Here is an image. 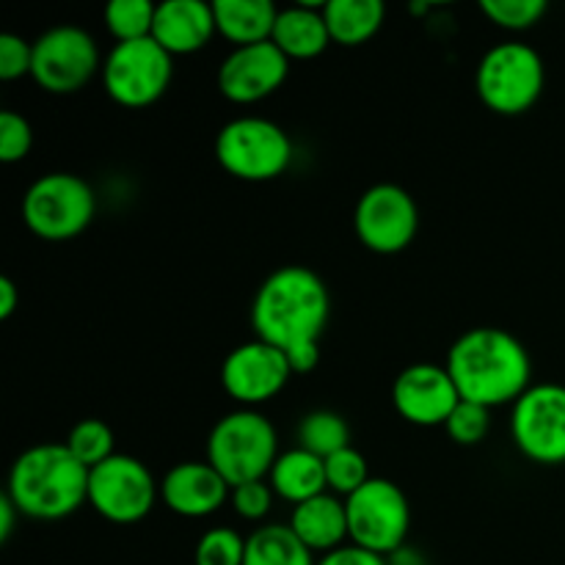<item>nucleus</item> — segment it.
I'll return each instance as SVG.
<instances>
[{"label":"nucleus","instance_id":"nucleus-19","mask_svg":"<svg viewBox=\"0 0 565 565\" xmlns=\"http://www.w3.org/2000/svg\"><path fill=\"white\" fill-rule=\"evenodd\" d=\"M290 530L301 539L309 552H329L340 550L342 541L348 539V511L345 502L337 500L334 494H320L315 500L301 502L292 508Z\"/></svg>","mask_w":565,"mask_h":565},{"label":"nucleus","instance_id":"nucleus-23","mask_svg":"<svg viewBox=\"0 0 565 565\" xmlns=\"http://www.w3.org/2000/svg\"><path fill=\"white\" fill-rule=\"evenodd\" d=\"M323 17L331 42L342 47H359L381 31L386 6L381 0H329L323 3Z\"/></svg>","mask_w":565,"mask_h":565},{"label":"nucleus","instance_id":"nucleus-8","mask_svg":"<svg viewBox=\"0 0 565 565\" xmlns=\"http://www.w3.org/2000/svg\"><path fill=\"white\" fill-rule=\"evenodd\" d=\"M345 511L353 546L381 557L403 550L412 527V508L401 486L386 478H370L356 494L348 497Z\"/></svg>","mask_w":565,"mask_h":565},{"label":"nucleus","instance_id":"nucleus-25","mask_svg":"<svg viewBox=\"0 0 565 565\" xmlns=\"http://www.w3.org/2000/svg\"><path fill=\"white\" fill-rule=\"evenodd\" d=\"M298 447H303V450L326 461L334 452L351 447V428H348L345 417L320 408V412L307 414L301 425H298Z\"/></svg>","mask_w":565,"mask_h":565},{"label":"nucleus","instance_id":"nucleus-16","mask_svg":"<svg viewBox=\"0 0 565 565\" xmlns=\"http://www.w3.org/2000/svg\"><path fill=\"white\" fill-rule=\"evenodd\" d=\"M392 403L406 423L417 428H436L447 425L450 414L461 403V395L447 367L419 362L397 375L392 386Z\"/></svg>","mask_w":565,"mask_h":565},{"label":"nucleus","instance_id":"nucleus-12","mask_svg":"<svg viewBox=\"0 0 565 565\" xmlns=\"http://www.w3.org/2000/svg\"><path fill=\"white\" fill-rule=\"evenodd\" d=\"M511 434L519 452L541 467L565 463V386L533 384L511 414Z\"/></svg>","mask_w":565,"mask_h":565},{"label":"nucleus","instance_id":"nucleus-21","mask_svg":"<svg viewBox=\"0 0 565 565\" xmlns=\"http://www.w3.org/2000/svg\"><path fill=\"white\" fill-rule=\"evenodd\" d=\"M215 28L235 47L270 42L276 28V9L270 0H215Z\"/></svg>","mask_w":565,"mask_h":565},{"label":"nucleus","instance_id":"nucleus-15","mask_svg":"<svg viewBox=\"0 0 565 565\" xmlns=\"http://www.w3.org/2000/svg\"><path fill=\"white\" fill-rule=\"evenodd\" d=\"M290 75V58L274 42L235 47L218 66V92L230 103L254 105L279 92Z\"/></svg>","mask_w":565,"mask_h":565},{"label":"nucleus","instance_id":"nucleus-31","mask_svg":"<svg viewBox=\"0 0 565 565\" xmlns=\"http://www.w3.org/2000/svg\"><path fill=\"white\" fill-rule=\"evenodd\" d=\"M445 430L456 445L461 447L480 445L491 430V408L461 401L456 406V412L450 414V419H447Z\"/></svg>","mask_w":565,"mask_h":565},{"label":"nucleus","instance_id":"nucleus-13","mask_svg":"<svg viewBox=\"0 0 565 565\" xmlns=\"http://www.w3.org/2000/svg\"><path fill=\"white\" fill-rule=\"evenodd\" d=\"M353 230L364 248L375 254H401L419 232V207L406 188L379 182L367 188L353 210Z\"/></svg>","mask_w":565,"mask_h":565},{"label":"nucleus","instance_id":"nucleus-18","mask_svg":"<svg viewBox=\"0 0 565 565\" xmlns=\"http://www.w3.org/2000/svg\"><path fill=\"white\" fill-rule=\"evenodd\" d=\"M218 33L213 3L202 0H166L154 11L152 39L169 55H191L207 47Z\"/></svg>","mask_w":565,"mask_h":565},{"label":"nucleus","instance_id":"nucleus-5","mask_svg":"<svg viewBox=\"0 0 565 565\" xmlns=\"http://www.w3.org/2000/svg\"><path fill=\"white\" fill-rule=\"evenodd\" d=\"M544 58L524 42L494 44L475 72L480 103L500 116L527 114L544 94Z\"/></svg>","mask_w":565,"mask_h":565},{"label":"nucleus","instance_id":"nucleus-26","mask_svg":"<svg viewBox=\"0 0 565 565\" xmlns=\"http://www.w3.org/2000/svg\"><path fill=\"white\" fill-rule=\"evenodd\" d=\"M66 450L92 472L94 467L116 456V436L103 419H81L66 436Z\"/></svg>","mask_w":565,"mask_h":565},{"label":"nucleus","instance_id":"nucleus-20","mask_svg":"<svg viewBox=\"0 0 565 565\" xmlns=\"http://www.w3.org/2000/svg\"><path fill=\"white\" fill-rule=\"evenodd\" d=\"M270 42L290 61H312L331 44L329 25H326L323 6H290L279 9Z\"/></svg>","mask_w":565,"mask_h":565},{"label":"nucleus","instance_id":"nucleus-24","mask_svg":"<svg viewBox=\"0 0 565 565\" xmlns=\"http://www.w3.org/2000/svg\"><path fill=\"white\" fill-rule=\"evenodd\" d=\"M243 565H318L290 524H265L246 539Z\"/></svg>","mask_w":565,"mask_h":565},{"label":"nucleus","instance_id":"nucleus-28","mask_svg":"<svg viewBox=\"0 0 565 565\" xmlns=\"http://www.w3.org/2000/svg\"><path fill=\"white\" fill-rule=\"evenodd\" d=\"M196 565H243L246 563V539L232 527H213L199 539L193 552Z\"/></svg>","mask_w":565,"mask_h":565},{"label":"nucleus","instance_id":"nucleus-29","mask_svg":"<svg viewBox=\"0 0 565 565\" xmlns=\"http://www.w3.org/2000/svg\"><path fill=\"white\" fill-rule=\"evenodd\" d=\"M546 9V0H480V11L502 31H530Z\"/></svg>","mask_w":565,"mask_h":565},{"label":"nucleus","instance_id":"nucleus-36","mask_svg":"<svg viewBox=\"0 0 565 565\" xmlns=\"http://www.w3.org/2000/svg\"><path fill=\"white\" fill-rule=\"evenodd\" d=\"M17 303H20V290H17L9 276H3L0 279V320H9L14 315Z\"/></svg>","mask_w":565,"mask_h":565},{"label":"nucleus","instance_id":"nucleus-11","mask_svg":"<svg viewBox=\"0 0 565 565\" xmlns=\"http://www.w3.org/2000/svg\"><path fill=\"white\" fill-rule=\"evenodd\" d=\"M103 72L99 47L88 31L58 25L33 42L31 77L50 94H75Z\"/></svg>","mask_w":565,"mask_h":565},{"label":"nucleus","instance_id":"nucleus-17","mask_svg":"<svg viewBox=\"0 0 565 565\" xmlns=\"http://www.w3.org/2000/svg\"><path fill=\"white\" fill-rule=\"evenodd\" d=\"M232 486L207 461L177 463L160 480V500L171 513L185 519H204L230 502Z\"/></svg>","mask_w":565,"mask_h":565},{"label":"nucleus","instance_id":"nucleus-30","mask_svg":"<svg viewBox=\"0 0 565 565\" xmlns=\"http://www.w3.org/2000/svg\"><path fill=\"white\" fill-rule=\"evenodd\" d=\"M326 480H329V489L334 494H342L348 500L370 480L367 458L353 447L334 452L331 458H326Z\"/></svg>","mask_w":565,"mask_h":565},{"label":"nucleus","instance_id":"nucleus-34","mask_svg":"<svg viewBox=\"0 0 565 565\" xmlns=\"http://www.w3.org/2000/svg\"><path fill=\"white\" fill-rule=\"evenodd\" d=\"M33 66V44L14 33L0 36V81H20L31 75Z\"/></svg>","mask_w":565,"mask_h":565},{"label":"nucleus","instance_id":"nucleus-10","mask_svg":"<svg viewBox=\"0 0 565 565\" xmlns=\"http://www.w3.org/2000/svg\"><path fill=\"white\" fill-rule=\"evenodd\" d=\"M160 497L147 463L116 452L88 472V505L110 524H138L152 513Z\"/></svg>","mask_w":565,"mask_h":565},{"label":"nucleus","instance_id":"nucleus-6","mask_svg":"<svg viewBox=\"0 0 565 565\" xmlns=\"http://www.w3.org/2000/svg\"><path fill=\"white\" fill-rule=\"evenodd\" d=\"M215 160L237 180L268 182L290 169L292 141L276 121L263 116H241L218 130Z\"/></svg>","mask_w":565,"mask_h":565},{"label":"nucleus","instance_id":"nucleus-37","mask_svg":"<svg viewBox=\"0 0 565 565\" xmlns=\"http://www.w3.org/2000/svg\"><path fill=\"white\" fill-rule=\"evenodd\" d=\"M17 505L9 500V497H0V544H6V541L11 539V533H14V522H17Z\"/></svg>","mask_w":565,"mask_h":565},{"label":"nucleus","instance_id":"nucleus-27","mask_svg":"<svg viewBox=\"0 0 565 565\" xmlns=\"http://www.w3.org/2000/svg\"><path fill=\"white\" fill-rule=\"evenodd\" d=\"M154 11H158V6L149 3V0H114L105 9L103 20L116 44L138 42V39L152 36Z\"/></svg>","mask_w":565,"mask_h":565},{"label":"nucleus","instance_id":"nucleus-2","mask_svg":"<svg viewBox=\"0 0 565 565\" xmlns=\"http://www.w3.org/2000/svg\"><path fill=\"white\" fill-rule=\"evenodd\" d=\"M331 318L326 281L303 265H285L259 285L252 303V329L257 340L292 353L303 345H320Z\"/></svg>","mask_w":565,"mask_h":565},{"label":"nucleus","instance_id":"nucleus-4","mask_svg":"<svg viewBox=\"0 0 565 565\" xmlns=\"http://www.w3.org/2000/svg\"><path fill=\"white\" fill-rule=\"evenodd\" d=\"M279 456L274 423L257 408H237L210 430L207 463L232 489L268 478Z\"/></svg>","mask_w":565,"mask_h":565},{"label":"nucleus","instance_id":"nucleus-35","mask_svg":"<svg viewBox=\"0 0 565 565\" xmlns=\"http://www.w3.org/2000/svg\"><path fill=\"white\" fill-rule=\"evenodd\" d=\"M318 565H390L386 557L375 555V552L359 550V546H340V550L329 552L318 561Z\"/></svg>","mask_w":565,"mask_h":565},{"label":"nucleus","instance_id":"nucleus-9","mask_svg":"<svg viewBox=\"0 0 565 565\" xmlns=\"http://www.w3.org/2000/svg\"><path fill=\"white\" fill-rule=\"evenodd\" d=\"M105 94L121 108H147L158 103L174 77V55L166 53L152 36L121 42L103 61Z\"/></svg>","mask_w":565,"mask_h":565},{"label":"nucleus","instance_id":"nucleus-33","mask_svg":"<svg viewBox=\"0 0 565 565\" xmlns=\"http://www.w3.org/2000/svg\"><path fill=\"white\" fill-rule=\"evenodd\" d=\"M232 508L241 519L246 522H259L270 513V505H274V489H270L268 480H252V483L235 486L230 494Z\"/></svg>","mask_w":565,"mask_h":565},{"label":"nucleus","instance_id":"nucleus-3","mask_svg":"<svg viewBox=\"0 0 565 565\" xmlns=\"http://www.w3.org/2000/svg\"><path fill=\"white\" fill-rule=\"evenodd\" d=\"M6 497L20 516L58 522L88 502V469L66 445H36L11 463Z\"/></svg>","mask_w":565,"mask_h":565},{"label":"nucleus","instance_id":"nucleus-1","mask_svg":"<svg viewBox=\"0 0 565 565\" xmlns=\"http://www.w3.org/2000/svg\"><path fill=\"white\" fill-rule=\"evenodd\" d=\"M445 367L456 381L461 401L486 408L516 403L533 386V359L527 348L511 331L494 326L463 331L452 342Z\"/></svg>","mask_w":565,"mask_h":565},{"label":"nucleus","instance_id":"nucleus-32","mask_svg":"<svg viewBox=\"0 0 565 565\" xmlns=\"http://www.w3.org/2000/svg\"><path fill=\"white\" fill-rule=\"evenodd\" d=\"M33 147L31 121L14 110L0 114V160L3 163H20L28 158Z\"/></svg>","mask_w":565,"mask_h":565},{"label":"nucleus","instance_id":"nucleus-14","mask_svg":"<svg viewBox=\"0 0 565 565\" xmlns=\"http://www.w3.org/2000/svg\"><path fill=\"white\" fill-rule=\"evenodd\" d=\"M290 379L292 370L285 353L263 340L243 342L235 351L226 353L221 364V384L226 395L243 408L274 401Z\"/></svg>","mask_w":565,"mask_h":565},{"label":"nucleus","instance_id":"nucleus-22","mask_svg":"<svg viewBox=\"0 0 565 565\" xmlns=\"http://www.w3.org/2000/svg\"><path fill=\"white\" fill-rule=\"evenodd\" d=\"M268 483L276 497L292 502V505H301V502L326 494V489H329L326 461L303 450V447L287 450L276 458L274 469L268 475Z\"/></svg>","mask_w":565,"mask_h":565},{"label":"nucleus","instance_id":"nucleus-7","mask_svg":"<svg viewBox=\"0 0 565 565\" xmlns=\"http://www.w3.org/2000/svg\"><path fill=\"white\" fill-rule=\"evenodd\" d=\"M97 213L94 188L83 177L53 171L28 188L22 199V221L36 237L50 243L72 241L88 230Z\"/></svg>","mask_w":565,"mask_h":565}]
</instances>
